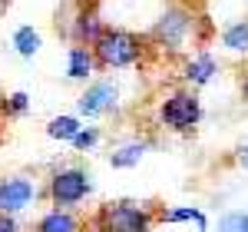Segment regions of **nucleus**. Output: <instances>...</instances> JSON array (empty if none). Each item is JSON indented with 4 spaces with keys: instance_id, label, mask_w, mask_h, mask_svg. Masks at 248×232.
Wrapping results in <instances>:
<instances>
[{
    "instance_id": "nucleus-6",
    "label": "nucleus",
    "mask_w": 248,
    "mask_h": 232,
    "mask_svg": "<svg viewBox=\"0 0 248 232\" xmlns=\"http://www.w3.org/2000/svg\"><path fill=\"white\" fill-rule=\"evenodd\" d=\"M192 14L189 10H169V14H162L159 17V23L153 27V37L162 43V47H172V50H179L182 43H186V37L192 33Z\"/></svg>"
},
{
    "instance_id": "nucleus-2",
    "label": "nucleus",
    "mask_w": 248,
    "mask_h": 232,
    "mask_svg": "<svg viewBox=\"0 0 248 232\" xmlns=\"http://www.w3.org/2000/svg\"><path fill=\"white\" fill-rule=\"evenodd\" d=\"M90 50H93L96 66L119 70V66H133L142 57V40L129 30H103Z\"/></svg>"
},
{
    "instance_id": "nucleus-17",
    "label": "nucleus",
    "mask_w": 248,
    "mask_h": 232,
    "mask_svg": "<svg viewBox=\"0 0 248 232\" xmlns=\"http://www.w3.org/2000/svg\"><path fill=\"white\" fill-rule=\"evenodd\" d=\"M27 106H30L27 93H10V97H3V116H20V113H27Z\"/></svg>"
},
{
    "instance_id": "nucleus-1",
    "label": "nucleus",
    "mask_w": 248,
    "mask_h": 232,
    "mask_svg": "<svg viewBox=\"0 0 248 232\" xmlns=\"http://www.w3.org/2000/svg\"><path fill=\"white\" fill-rule=\"evenodd\" d=\"M153 222V206H142V202H106L93 215L96 232H149Z\"/></svg>"
},
{
    "instance_id": "nucleus-13",
    "label": "nucleus",
    "mask_w": 248,
    "mask_h": 232,
    "mask_svg": "<svg viewBox=\"0 0 248 232\" xmlns=\"http://www.w3.org/2000/svg\"><path fill=\"white\" fill-rule=\"evenodd\" d=\"M149 149V143H129V146H123V149H116V153H109V163H113L116 169H126V166H136L139 159H142V153Z\"/></svg>"
},
{
    "instance_id": "nucleus-21",
    "label": "nucleus",
    "mask_w": 248,
    "mask_h": 232,
    "mask_svg": "<svg viewBox=\"0 0 248 232\" xmlns=\"http://www.w3.org/2000/svg\"><path fill=\"white\" fill-rule=\"evenodd\" d=\"M235 159H238V166H242V169H248V143L238 149V156H235Z\"/></svg>"
},
{
    "instance_id": "nucleus-19",
    "label": "nucleus",
    "mask_w": 248,
    "mask_h": 232,
    "mask_svg": "<svg viewBox=\"0 0 248 232\" xmlns=\"http://www.w3.org/2000/svg\"><path fill=\"white\" fill-rule=\"evenodd\" d=\"M96 139H99V130H79L70 143H73L77 149H90V146H96Z\"/></svg>"
},
{
    "instance_id": "nucleus-7",
    "label": "nucleus",
    "mask_w": 248,
    "mask_h": 232,
    "mask_svg": "<svg viewBox=\"0 0 248 232\" xmlns=\"http://www.w3.org/2000/svg\"><path fill=\"white\" fill-rule=\"evenodd\" d=\"M77 110L83 116H90V119H93V116L109 113V110H116V86H113V83H106V80H103V83H93V86L77 99Z\"/></svg>"
},
{
    "instance_id": "nucleus-22",
    "label": "nucleus",
    "mask_w": 248,
    "mask_h": 232,
    "mask_svg": "<svg viewBox=\"0 0 248 232\" xmlns=\"http://www.w3.org/2000/svg\"><path fill=\"white\" fill-rule=\"evenodd\" d=\"M242 99L248 103V73H245V80H242Z\"/></svg>"
},
{
    "instance_id": "nucleus-9",
    "label": "nucleus",
    "mask_w": 248,
    "mask_h": 232,
    "mask_svg": "<svg viewBox=\"0 0 248 232\" xmlns=\"http://www.w3.org/2000/svg\"><path fill=\"white\" fill-rule=\"evenodd\" d=\"M215 60L209 57V53H199L195 60H189L186 63V70H182V80L189 83V86H205L212 77H215Z\"/></svg>"
},
{
    "instance_id": "nucleus-4",
    "label": "nucleus",
    "mask_w": 248,
    "mask_h": 232,
    "mask_svg": "<svg viewBox=\"0 0 248 232\" xmlns=\"http://www.w3.org/2000/svg\"><path fill=\"white\" fill-rule=\"evenodd\" d=\"M86 193H90V176L83 169H77V166L53 173L50 176V186H46V196H50V202L57 209H70V206L83 202Z\"/></svg>"
},
{
    "instance_id": "nucleus-12",
    "label": "nucleus",
    "mask_w": 248,
    "mask_h": 232,
    "mask_svg": "<svg viewBox=\"0 0 248 232\" xmlns=\"http://www.w3.org/2000/svg\"><path fill=\"white\" fill-rule=\"evenodd\" d=\"M83 126H79L77 116H57V119H50L46 123V136L50 139H73Z\"/></svg>"
},
{
    "instance_id": "nucleus-8",
    "label": "nucleus",
    "mask_w": 248,
    "mask_h": 232,
    "mask_svg": "<svg viewBox=\"0 0 248 232\" xmlns=\"http://www.w3.org/2000/svg\"><path fill=\"white\" fill-rule=\"evenodd\" d=\"M106 27L99 23V14H96L93 7H83L77 14V23H73V37L79 40V47H93L96 37L103 33Z\"/></svg>"
},
{
    "instance_id": "nucleus-5",
    "label": "nucleus",
    "mask_w": 248,
    "mask_h": 232,
    "mask_svg": "<svg viewBox=\"0 0 248 232\" xmlns=\"http://www.w3.org/2000/svg\"><path fill=\"white\" fill-rule=\"evenodd\" d=\"M33 199H37V179L33 176L17 173V176L0 179V213L3 215H14L20 209H27Z\"/></svg>"
},
{
    "instance_id": "nucleus-14",
    "label": "nucleus",
    "mask_w": 248,
    "mask_h": 232,
    "mask_svg": "<svg viewBox=\"0 0 248 232\" xmlns=\"http://www.w3.org/2000/svg\"><path fill=\"white\" fill-rule=\"evenodd\" d=\"M155 219H159V222H195V226H199L202 232L209 229L205 215L199 213V209H192V206H189V209H166V213H159Z\"/></svg>"
},
{
    "instance_id": "nucleus-10",
    "label": "nucleus",
    "mask_w": 248,
    "mask_h": 232,
    "mask_svg": "<svg viewBox=\"0 0 248 232\" xmlns=\"http://www.w3.org/2000/svg\"><path fill=\"white\" fill-rule=\"evenodd\" d=\"M33 232H79V219L70 209H53L33 226Z\"/></svg>"
},
{
    "instance_id": "nucleus-18",
    "label": "nucleus",
    "mask_w": 248,
    "mask_h": 232,
    "mask_svg": "<svg viewBox=\"0 0 248 232\" xmlns=\"http://www.w3.org/2000/svg\"><path fill=\"white\" fill-rule=\"evenodd\" d=\"M218 232H248V215L229 213L222 222H218Z\"/></svg>"
},
{
    "instance_id": "nucleus-3",
    "label": "nucleus",
    "mask_w": 248,
    "mask_h": 232,
    "mask_svg": "<svg viewBox=\"0 0 248 232\" xmlns=\"http://www.w3.org/2000/svg\"><path fill=\"white\" fill-rule=\"evenodd\" d=\"M199 119H202V103L192 90H175L159 106V123L175 133H192L199 126Z\"/></svg>"
},
{
    "instance_id": "nucleus-20",
    "label": "nucleus",
    "mask_w": 248,
    "mask_h": 232,
    "mask_svg": "<svg viewBox=\"0 0 248 232\" xmlns=\"http://www.w3.org/2000/svg\"><path fill=\"white\" fill-rule=\"evenodd\" d=\"M0 232H20L17 219H14V215H3V213H0Z\"/></svg>"
},
{
    "instance_id": "nucleus-16",
    "label": "nucleus",
    "mask_w": 248,
    "mask_h": 232,
    "mask_svg": "<svg viewBox=\"0 0 248 232\" xmlns=\"http://www.w3.org/2000/svg\"><path fill=\"white\" fill-rule=\"evenodd\" d=\"M14 47H17L20 57H33L40 50V33L33 27H20L17 33H14Z\"/></svg>"
},
{
    "instance_id": "nucleus-15",
    "label": "nucleus",
    "mask_w": 248,
    "mask_h": 232,
    "mask_svg": "<svg viewBox=\"0 0 248 232\" xmlns=\"http://www.w3.org/2000/svg\"><path fill=\"white\" fill-rule=\"evenodd\" d=\"M222 43H225L229 50H235V53H248V20L232 23L229 30L222 33Z\"/></svg>"
},
{
    "instance_id": "nucleus-11",
    "label": "nucleus",
    "mask_w": 248,
    "mask_h": 232,
    "mask_svg": "<svg viewBox=\"0 0 248 232\" xmlns=\"http://www.w3.org/2000/svg\"><path fill=\"white\" fill-rule=\"evenodd\" d=\"M96 70V60L90 47H73L70 50V66H66V77L70 80H86Z\"/></svg>"
},
{
    "instance_id": "nucleus-24",
    "label": "nucleus",
    "mask_w": 248,
    "mask_h": 232,
    "mask_svg": "<svg viewBox=\"0 0 248 232\" xmlns=\"http://www.w3.org/2000/svg\"><path fill=\"white\" fill-rule=\"evenodd\" d=\"M0 3H3V7H7V3H10V0H0Z\"/></svg>"
},
{
    "instance_id": "nucleus-23",
    "label": "nucleus",
    "mask_w": 248,
    "mask_h": 232,
    "mask_svg": "<svg viewBox=\"0 0 248 232\" xmlns=\"http://www.w3.org/2000/svg\"><path fill=\"white\" fill-rule=\"evenodd\" d=\"M0 116H3V93H0Z\"/></svg>"
}]
</instances>
